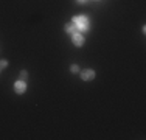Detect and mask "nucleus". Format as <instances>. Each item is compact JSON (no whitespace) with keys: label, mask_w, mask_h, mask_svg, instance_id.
Listing matches in <instances>:
<instances>
[{"label":"nucleus","mask_w":146,"mask_h":140,"mask_svg":"<svg viewBox=\"0 0 146 140\" xmlns=\"http://www.w3.org/2000/svg\"><path fill=\"white\" fill-rule=\"evenodd\" d=\"M14 90H16V93H19V95L25 93V90H27V83L22 81V79L16 81V83H14Z\"/></svg>","instance_id":"obj_3"},{"label":"nucleus","mask_w":146,"mask_h":140,"mask_svg":"<svg viewBox=\"0 0 146 140\" xmlns=\"http://www.w3.org/2000/svg\"><path fill=\"white\" fill-rule=\"evenodd\" d=\"M5 67H8V61H6V59H2V61H0V69H5Z\"/></svg>","instance_id":"obj_8"},{"label":"nucleus","mask_w":146,"mask_h":140,"mask_svg":"<svg viewBox=\"0 0 146 140\" xmlns=\"http://www.w3.org/2000/svg\"><path fill=\"white\" fill-rule=\"evenodd\" d=\"M64 30H65V33H68V34H75V33H78V28L73 25V23H67V25L64 27Z\"/></svg>","instance_id":"obj_5"},{"label":"nucleus","mask_w":146,"mask_h":140,"mask_svg":"<svg viewBox=\"0 0 146 140\" xmlns=\"http://www.w3.org/2000/svg\"><path fill=\"white\" fill-rule=\"evenodd\" d=\"M27 76H28V72H27V70H22V72H20V79H22V81H25Z\"/></svg>","instance_id":"obj_6"},{"label":"nucleus","mask_w":146,"mask_h":140,"mask_svg":"<svg viewBox=\"0 0 146 140\" xmlns=\"http://www.w3.org/2000/svg\"><path fill=\"white\" fill-rule=\"evenodd\" d=\"M70 72H72V73H78V72H79V67H78L76 64H73V65H70Z\"/></svg>","instance_id":"obj_7"},{"label":"nucleus","mask_w":146,"mask_h":140,"mask_svg":"<svg viewBox=\"0 0 146 140\" xmlns=\"http://www.w3.org/2000/svg\"><path fill=\"white\" fill-rule=\"evenodd\" d=\"M0 70H2V69H0Z\"/></svg>","instance_id":"obj_10"},{"label":"nucleus","mask_w":146,"mask_h":140,"mask_svg":"<svg viewBox=\"0 0 146 140\" xmlns=\"http://www.w3.org/2000/svg\"><path fill=\"white\" fill-rule=\"evenodd\" d=\"M76 2H78V3H86L87 0H76Z\"/></svg>","instance_id":"obj_9"},{"label":"nucleus","mask_w":146,"mask_h":140,"mask_svg":"<svg viewBox=\"0 0 146 140\" xmlns=\"http://www.w3.org/2000/svg\"><path fill=\"white\" fill-rule=\"evenodd\" d=\"M72 42H73V45H76V47H82V45H84V36H82L81 33L72 34Z\"/></svg>","instance_id":"obj_2"},{"label":"nucleus","mask_w":146,"mask_h":140,"mask_svg":"<svg viewBox=\"0 0 146 140\" xmlns=\"http://www.w3.org/2000/svg\"><path fill=\"white\" fill-rule=\"evenodd\" d=\"M81 78L84 79V81H92L93 78H95V70L92 69H86L81 72Z\"/></svg>","instance_id":"obj_4"},{"label":"nucleus","mask_w":146,"mask_h":140,"mask_svg":"<svg viewBox=\"0 0 146 140\" xmlns=\"http://www.w3.org/2000/svg\"><path fill=\"white\" fill-rule=\"evenodd\" d=\"M72 23L78 28V31H89L90 28V20L86 16H75L72 19Z\"/></svg>","instance_id":"obj_1"}]
</instances>
